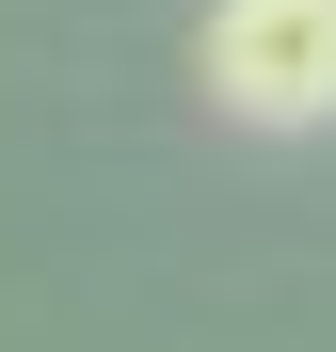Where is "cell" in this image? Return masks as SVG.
Listing matches in <instances>:
<instances>
[{
  "label": "cell",
  "instance_id": "cell-1",
  "mask_svg": "<svg viewBox=\"0 0 336 352\" xmlns=\"http://www.w3.org/2000/svg\"><path fill=\"white\" fill-rule=\"evenodd\" d=\"M192 80H208V112H240L272 144L336 129V0H208Z\"/></svg>",
  "mask_w": 336,
  "mask_h": 352
}]
</instances>
